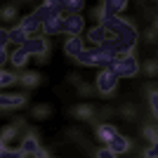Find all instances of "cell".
<instances>
[{
    "mask_svg": "<svg viewBox=\"0 0 158 158\" xmlns=\"http://www.w3.org/2000/svg\"><path fill=\"white\" fill-rule=\"evenodd\" d=\"M17 137V125H7L5 130H2V135H0V139L2 142H10V139Z\"/></svg>",
    "mask_w": 158,
    "mask_h": 158,
    "instance_id": "cb8c5ba5",
    "label": "cell"
},
{
    "mask_svg": "<svg viewBox=\"0 0 158 158\" xmlns=\"http://www.w3.org/2000/svg\"><path fill=\"white\" fill-rule=\"evenodd\" d=\"M61 26H64V17H52V19H47L43 24L40 31L45 35H57V33H61Z\"/></svg>",
    "mask_w": 158,
    "mask_h": 158,
    "instance_id": "7c38bea8",
    "label": "cell"
},
{
    "mask_svg": "<svg viewBox=\"0 0 158 158\" xmlns=\"http://www.w3.org/2000/svg\"><path fill=\"white\" fill-rule=\"evenodd\" d=\"M21 47L26 50L28 57H38V59H45L47 52H50V40H47L45 35H35V38H28Z\"/></svg>",
    "mask_w": 158,
    "mask_h": 158,
    "instance_id": "7a4b0ae2",
    "label": "cell"
},
{
    "mask_svg": "<svg viewBox=\"0 0 158 158\" xmlns=\"http://www.w3.org/2000/svg\"><path fill=\"white\" fill-rule=\"evenodd\" d=\"M19 28H21L24 33H26L28 38H35V35L40 33V28H43V24H40V21L35 19L33 14H26V17H24V19L19 21Z\"/></svg>",
    "mask_w": 158,
    "mask_h": 158,
    "instance_id": "52a82bcc",
    "label": "cell"
},
{
    "mask_svg": "<svg viewBox=\"0 0 158 158\" xmlns=\"http://www.w3.org/2000/svg\"><path fill=\"white\" fill-rule=\"evenodd\" d=\"M26 94H7L0 92V111H10V109H21L26 106Z\"/></svg>",
    "mask_w": 158,
    "mask_h": 158,
    "instance_id": "8992f818",
    "label": "cell"
},
{
    "mask_svg": "<svg viewBox=\"0 0 158 158\" xmlns=\"http://www.w3.org/2000/svg\"><path fill=\"white\" fill-rule=\"evenodd\" d=\"M19 83H21L24 87H28V90H33V87L40 83V76H38L35 71H28V73H24V76L19 78Z\"/></svg>",
    "mask_w": 158,
    "mask_h": 158,
    "instance_id": "2e32d148",
    "label": "cell"
},
{
    "mask_svg": "<svg viewBox=\"0 0 158 158\" xmlns=\"http://www.w3.org/2000/svg\"><path fill=\"white\" fill-rule=\"evenodd\" d=\"M87 40H90V45H92V47H102L106 40H109V33L97 24V26L87 28Z\"/></svg>",
    "mask_w": 158,
    "mask_h": 158,
    "instance_id": "ba28073f",
    "label": "cell"
},
{
    "mask_svg": "<svg viewBox=\"0 0 158 158\" xmlns=\"http://www.w3.org/2000/svg\"><path fill=\"white\" fill-rule=\"evenodd\" d=\"M50 113H52V109H50L47 104H35V106H33V118H35V120L50 118Z\"/></svg>",
    "mask_w": 158,
    "mask_h": 158,
    "instance_id": "ac0fdd59",
    "label": "cell"
},
{
    "mask_svg": "<svg viewBox=\"0 0 158 158\" xmlns=\"http://www.w3.org/2000/svg\"><path fill=\"white\" fill-rule=\"evenodd\" d=\"M76 61H78L80 66H94V52H92V47H85V50L76 57Z\"/></svg>",
    "mask_w": 158,
    "mask_h": 158,
    "instance_id": "e0dca14e",
    "label": "cell"
},
{
    "mask_svg": "<svg viewBox=\"0 0 158 158\" xmlns=\"http://www.w3.org/2000/svg\"><path fill=\"white\" fill-rule=\"evenodd\" d=\"M144 158H158V146L156 144H149L144 151Z\"/></svg>",
    "mask_w": 158,
    "mask_h": 158,
    "instance_id": "4316f807",
    "label": "cell"
},
{
    "mask_svg": "<svg viewBox=\"0 0 158 158\" xmlns=\"http://www.w3.org/2000/svg\"><path fill=\"white\" fill-rule=\"evenodd\" d=\"M61 7L69 10V14H80V10L85 7V2L83 0H71V2H61Z\"/></svg>",
    "mask_w": 158,
    "mask_h": 158,
    "instance_id": "44dd1931",
    "label": "cell"
},
{
    "mask_svg": "<svg viewBox=\"0 0 158 158\" xmlns=\"http://www.w3.org/2000/svg\"><path fill=\"white\" fill-rule=\"evenodd\" d=\"M149 106H151V113H153V116H158V92H156V87L149 90Z\"/></svg>",
    "mask_w": 158,
    "mask_h": 158,
    "instance_id": "603a6c76",
    "label": "cell"
},
{
    "mask_svg": "<svg viewBox=\"0 0 158 158\" xmlns=\"http://www.w3.org/2000/svg\"><path fill=\"white\" fill-rule=\"evenodd\" d=\"M85 28V19L80 14H66L64 17V26H61V33H69V38H76L80 35V31Z\"/></svg>",
    "mask_w": 158,
    "mask_h": 158,
    "instance_id": "277c9868",
    "label": "cell"
},
{
    "mask_svg": "<svg viewBox=\"0 0 158 158\" xmlns=\"http://www.w3.org/2000/svg\"><path fill=\"white\" fill-rule=\"evenodd\" d=\"M106 71L113 73L116 78H132V76H137V73H139V61H137L135 54H127V57L116 59Z\"/></svg>",
    "mask_w": 158,
    "mask_h": 158,
    "instance_id": "6da1fadb",
    "label": "cell"
},
{
    "mask_svg": "<svg viewBox=\"0 0 158 158\" xmlns=\"http://www.w3.org/2000/svg\"><path fill=\"white\" fill-rule=\"evenodd\" d=\"M106 149L111 153H116V156H123V153H127L132 149V142L125 137V135H120V132H116L109 142H106Z\"/></svg>",
    "mask_w": 158,
    "mask_h": 158,
    "instance_id": "5b68a950",
    "label": "cell"
},
{
    "mask_svg": "<svg viewBox=\"0 0 158 158\" xmlns=\"http://www.w3.org/2000/svg\"><path fill=\"white\" fill-rule=\"evenodd\" d=\"M83 50H85V43H83V38H80V35L69 38V40L64 43V52L69 54V57H73V59H76V57H78Z\"/></svg>",
    "mask_w": 158,
    "mask_h": 158,
    "instance_id": "30bf717a",
    "label": "cell"
},
{
    "mask_svg": "<svg viewBox=\"0 0 158 158\" xmlns=\"http://www.w3.org/2000/svg\"><path fill=\"white\" fill-rule=\"evenodd\" d=\"M90 90H92V87L87 85V83H83V85H80V87H78V92H80V94H83V97H87V94H90Z\"/></svg>",
    "mask_w": 158,
    "mask_h": 158,
    "instance_id": "f546056e",
    "label": "cell"
},
{
    "mask_svg": "<svg viewBox=\"0 0 158 158\" xmlns=\"http://www.w3.org/2000/svg\"><path fill=\"white\" fill-rule=\"evenodd\" d=\"M7 45H10V38H7V28L0 26V50H7Z\"/></svg>",
    "mask_w": 158,
    "mask_h": 158,
    "instance_id": "484cf974",
    "label": "cell"
},
{
    "mask_svg": "<svg viewBox=\"0 0 158 158\" xmlns=\"http://www.w3.org/2000/svg\"><path fill=\"white\" fill-rule=\"evenodd\" d=\"M0 158H26V156H24L19 149H7V146H2V149H0Z\"/></svg>",
    "mask_w": 158,
    "mask_h": 158,
    "instance_id": "7402d4cb",
    "label": "cell"
},
{
    "mask_svg": "<svg viewBox=\"0 0 158 158\" xmlns=\"http://www.w3.org/2000/svg\"><path fill=\"white\" fill-rule=\"evenodd\" d=\"M139 69H144V71L149 73V76H153V73H156V61L151 59V61H146L144 66H139Z\"/></svg>",
    "mask_w": 158,
    "mask_h": 158,
    "instance_id": "83f0119b",
    "label": "cell"
},
{
    "mask_svg": "<svg viewBox=\"0 0 158 158\" xmlns=\"http://www.w3.org/2000/svg\"><path fill=\"white\" fill-rule=\"evenodd\" d=\"M7 61V50H0V66Z\"/></svg>",
    "mask_w": 158,
    "mask_h": 158,
    "instance_id": "1f68e13d",
    "label": "cell"
},
{
    "mask_svg": "<svg viewBox=\"0 0 158 158\" xmlns=\"http://www.w3.org/2000/svg\"><path fill=\"white\" fill-rule=\"evenodd\" d=\"M144 137L149 139V144H156V142H158V132H156V127H153V125H146V127H144Z\"/></svg>",
    "mask_w": 158,
    "mask_h": 158,
    "instance_id": "d4e9b609",
    "label": "cell"
},
{
    "mask_svg": "<svg viewBox=\"0 0 158 158\" xmlns=\"http://www.w3.org/2000/svg\"><path fill=\"white\" fill-rule=\"evenodd\" d=\"M17 14H19L17 5H5V7H0V19H2V21H12V19H17Z\"/></svg>",
    "mask_w": 158,
    "mask_h": 158,
    "instance_id": "d6986e66",
    "label": "cell"
},
{
    "mask_svg": "<svg viewBox=\"0 0 158 158\" xmlns=\"http://www.w3.org/2000/svg\"><path fill=\"white\" fill-rule=\"evenodd\" d=\"M97 92L99 94H104V97H109V94H113L116 92V85H118V78L113 76V73H109V71H99L97 73Z\"/></svg>",
    "mask_w": 158,
    "mask_h": 158,
    "instance_id": "3957f363",
    "label": "cell"
},
{
    "mask_svg": "<svg viewBox=\"0 0 158 158\" xmlns=\"http://www.w3.org/2000/svg\"><path fill=\"white\" fill-rule=\"evenodd\" d=\"M38 149H40V144H38V137H35V135H26L19 144V151L24 153V156H33Z\"/></svg>",
    "mask_w": 158,
    "mask_h": 158,
    "instance_id": "8fae6325",
    "label": "cell"
},
{
    "mask_svg": "<svg viewBox=\"0 0 158 158\" xmlns=\"http://www.w3.org/2000/svg\"><path fill=\"white\" fill-rule=\"evenodd\" d=\"M73 116L80 118V120H92L94 118V109H92V104H78L73 109Z\"/></svg>",
    "mask_w": 158,
    "mask_h": 158,
    "instance_id": "9a60e30c",
    "label": "cell"
},
{
    "mask_svg": "<svg viewBox=\"0 0 158 158\" xmlns=\"http://www.w3.org/2000/svg\"><path fill=\"white\" fill-rule=\"evenodd\" d=\"M97 158H118V156H116V153H111V151L104 146V149H99V151H97Z\"/></svg>",
    "mask_w": 158,
    "mask_h": 158,
    "instance_id": "f1b7e54d",
    "label": "cell"
},
{
    "mask_svg": "<svg viewBox=\"0 0 158 158\" xmlns=\"http://www.w3.org/2000/svg\"><path fill=\"white\" fill-rule=\"evenodd\" d=\"M14 83H17V73L0 69V87H10V85H14Z\"/></svg>",
    "mask_w": 158,
    "mask_h": 158,
    "instance_id": "ffe728a7",
    "label": "cell"
},
{
    "mask_svg": "<svg viewBox=\"0 0 158 158\" xmlns=\"http://www.w3.org/2000/svg\"><path fill=\"white\" fill-rule=\"evenodd\" d=\"M31 158H50V156H47V151H45V149H38V151L33 153Z\"/></svg>",
    "mask_w": 158,
    "mask_h": 158,
    "instance_id": "4dcf8cb0",
    "label": "cell"
},
{
    "mask_svg": "<svg viewBox=\"0 0 158 158\" xmlns=\"http://www.w3.org/2000/svg\"><path fill=\"white\" fill-rule=\"evenodd\" d=\"M2 146H5V142H2V139H0V149H2Z\"/></svg>",
    "mask_w": 158,
    "mask_h": 158,
    "instance_id": "d6a6232c",
    "label": "cell"
},
{
    "mask_svg": "<svg viewBox=\"0 0 158 158\" xmlns=\"http://www.w3.org/2000/svg\"><path fill=\"white\" fill-rule=\"evenodd\" d=\"M7 38H10V43H14L17 47H21V45L28 40V35L21 31L19 26H12V28H7Z\"/></svg>",
    "mask_w": 158,
    "mask_h": 158,
    "instance_id": "5bb4252c",
    "label": "cell"
},
{
    "mask_svg": "<svg viewBox=\"0 0 158 158\" xmlns=\"http://www.w3.org/2000/svg\"><path fill=\"white\" fill-rule=\"evenodd\" d=\"M116 132H118L116 125H111V123H99V125H97V139H99V142H109Z\"/></svg>",
    "mask_w": 158,
    "mask_h": 158,
    "instance_id": "4fadbf2b",
    "label": "cell"
},
{
    "mask_svg": "<svg viewBox=\"0 0 158 158\" xmlns=\"http://www.w3.org/2000/svg\"><path fill=\"white\" fill-rule=\"evenodd\" d=\"M28 59H31V57L26 54V50H24V47H14L12 52L7 54V61H10L12 66H17V69H24V66L28 64Z\"/></svg>",
    "mask_w": 158,
    "mask_h": 158,
    "instance_id": "9c48e42d",
    "label": "cell"
}]
</instances>
